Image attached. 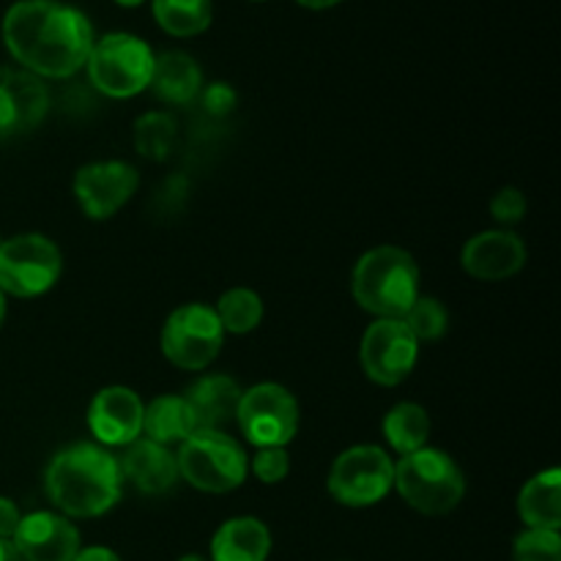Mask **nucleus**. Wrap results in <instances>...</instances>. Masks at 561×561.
<instances>
[{
	"mask_svg": "<svg viewBox=\"0 0 561 561\" xmlns=\"http://www.w3.org/2000/svg\"><path fill=\"white\" fill-rule=\"evenodd\" d=\"M179 561H208V559H203V557H197V553H190V557H181Z\"/></svg>",
	"mask_w": 561,
	"mask_h": 561,
	"instance_id": "nucleus-37",
	"label": "nucleus"
},
{
	"mask_svg": "<svg viewBox=\"0 0 561 561\" xmlns=\"http://www.w3.org/2000/svg\"><path fill=\"white\" fill-rule=\"evenodd\" d=\"M175 142V121L168 113H148L135 124V146L148 159H168Z\"/></svg>",
	"mask_w": 561,
	"mask_h": 561,
	"instance_id": "nucleus-26",
	"label": "nucleus"
},
{
	"mask_svg": "<svg viewBox=\"0 0 561 561\" xmlns=\"http://www.w3.org/2000/svg\"><path fill=\"white\" fill-rule=\"evenodd\" d=\"M236 422L257 449L285 447L299 431V405L279 383H257L241 392Z\"/></svg>",
	"mask_w": 561,
	"mask_h": 561,
	"instance_id": "nucleus-10",
	"label": "nucleus"
},
{
	"mask_svg": "<svg viewBox=\"0 0 561 561\" xmlns=\"http://www.w3.org/2000/svg\"><path fill=\"white\" fill-rule=\"evenodd\" d=\"M3 318H5V294L0 290V327H3Z\"/></svg>",
	"mask_w": 561,
	"mask_h": 561,
	"instance_id": "nucleus-36",
	"label": "nucleus"
},
{
	"mask_svg": "<svg viewBox=\"0 0 561 561\" xmlns=\"http://www.w3.org/2000/svg\"><path fill=\"white\" fill-rule=\"evenodd\" d=\"M179 477H184L192 488L206 493H230L247 480V455L239 444L222 431H195L179 455Z\"/></svg>",
	"mask_w": 561,
	"mask_h": 561,
	"instance_id": "nucleus-5",
	"label": "nucleus"
},
{
	"mask_svg": "<svg viewBox=\"0 0 561 561\" xmlns=\"http://www.w3.org/2000/svg\"><path fill=\"white\" fill-rule=\"evenodd\" d=\"M252 471H255V477L263 485H277V482H283L290 471V460L285 447L257 449L255 460H252Z\"/></svg>",
	"mask_w": 561,
	"mask_h": 561,
	"instance_id": "nucleus-29",
	"label": "nucleus"
},
{
	"mask_svg": "<svg viewBox=\"0 0 561 561\" xmlns=\"http://www.w3.org/2000/svg\"><path fill=\"white\" fill-rule=\"evenodd\" d=\"M515 561H561V537L559 531L526 529L515 537L513 546Z\"/></svg>",
	"mask_w": 561,
	"mask_h": 561,
	"instance_id": "nucleus-28",
	"label": "nucleus"
},
{
	"mask_svg": "<svg viewBox=\"0 0 561 561\" xmlns=\"http://www.w3.org/2000/svg\"><path fill=\"white\" fill-rule=\"evenodd\" d=\"M447 307L438 299H431V296H420V299L411 305V310L403 316V323L411 329L416 340H438L444 332H447Z\"/></svg>",
	"mask_w": 561,
	"mask_h": 561,
	"instance_id": "nucleus-27",
	"label": "nucleus"
},
{
	"mask_svg": "<svg viewBox=\"0 0 561 561\" xmlns=\"http://www.w3.org/2000/svg\"><path fill=\"white\" fill-rule=\"evenodd\" d=\"M22 515L20 510H16V504L11 502V499H3L0 496V540H11L16 531V526H20Z\"/></svg>",
	"mask_w": 561,
	"mask_h": 561,
	"instance_id": "nucleus-32",
	"label": "nucleus"
},
{
	"mask_svg": "<svg viewBox=\"0 0 561 561\" xmlns=\"http://www.w3.org/2000/svg\"><path fill=\"white\" fill-rule=\"evenodd\" d=\"M151 85L159 99L173 104H186L201 93V66L186 53H164L153 58Z\"/></svg>",
	"mask_w": 561,
	"mask_h": 561,
	"instance_id": "nucleus-21",
	"label": "nucleus"
},
{
	"mask_svg": "<svg viewBox=\"0 0 561 561\" xmlns=\"http://www.w3.org/2000/svg\"><path fill=\"white\" fill-rule=\"evenodd\" d=\"M351 290L356 305L376 318H403L420 299V268L400 247H376L356 263Z\"/></svg>",
	"mask_w": 561,
	"mask_h": 561,
	"instance_id": "nucleus-3",
	"label": "nucleus"
},
{
	"mask_svg": "<svg viewBox=\"0 0 561 561\" xmlns=\"http://www.w3.org/2000/svg\"><path fill=\"white\" fill-rule=\"evenodd\" d=\"M142 431H146L148 442L162 444V447H173V444H184L192 433L197 431L192 411L184 398H157L142 409Z\"/></svg>",
	"mask_w": 561,
	"mask_h": 561,
	"instance_id": "nucleus-22",
	"label": "nucleus"
},
{
	"mask_svg": "<svg viewBox=\"0 0 561 561\" xmlns=\"http://www.w3.org/2000/svg\"><path fill=\"white\" fill-rule=\"evenodd\" d=\"M203 104H206V113L228 115L236 107V91L230 85H225V82H214L203 93Z\"/></svg>",
	"mask_w": 561,
	"mask_h": 561,
	"instance_id": "nucleus-31",
	"label": "nucleus"
},
{
	"mask_svg": "<svg viewBox=\"0 0 561 561\" xmlns=\"http://www.w3.org/2000/svg\"><path fill=\"white\" fill-rule=\"evenodd\" d=\"M3 42L31 75L71 77L85 66L93 31L85 14L55 0H20L5 11Z\"/></svg>",
	"mask_w": 561,
	"mask_h": 561,
	"instance_id": "nucleus-1",
	"label": "nucleus"
},
{
	"mask_svg": "<svg viewBox=\"0 0 561 561\" xmlns=\"http://www.w3.org/2000/svg\"><path fill=\"white\" fill-rule=\"evenodd\" d=\"M0 561H25L11 540H0Z\"/></svg>",
	"mask_w": 561,
	"mask_h": 561,
	"instance_id": "nucleus-34",
	"label": "nucleus"
},
{
	"mask_svg": "<svg viewBox=\"0 0 561 561\" xmlns=\"http://www.w3.org/2000/svg\"><path fill=\"white\" fill-rule=\"evenodd\" d=\"M153 16L170 36H197L211 25V0H153Z\"/></svg>",
	"mask_w": 561,
	"mask_h": 561,
	"instance_id": "nucleus-24",
	"label": "nucleus"
},
{
	"mask_svg": "<svg viewBox=\"0 0 561 561\" xmlns=\"http://www.w3.org/2000/svg\"><path fill=\"white\" fill-rule=\"evenodd\" d=\"M88 427L107 447H129L142 436V403L131 389L107 387L91 400Z\"/></svg>",
	"mask_w": 561,
	"mask_h": 561,
	"instance_id": "nucleus-14",
	"label": "nucleus"
},
{
	"mask_svg": "<svg viewBox=\"0 0 561 561\" xmlns=\"http://www.w3.org/2000/svg\"><path fill=\"white\" fill-rule=\"evenodd\" d=\"M115 3H121V5H140L142 0H115Z\"/></svg>",
	"mask_w": 561,
	"mask_h": 561,
	"instance_id": "nucleus-38",
	"label": "nucleus"
},
{
	"mask_svg": "<svg viewBox=\"0 0 561 561\" xmlns=\"http://www.w3.org/2000/svg\"><path fill=\"white\" fill-rule=\"evenodd\" d=\"M394 488V463L381 447L362 444L334 460L329 471V493L345 507H370Z\"/></svg>",
	"mask_w": 561,
	"mask_h": 561,
	"instance_id": "nucleus-9",
	"label": "nucleus"
},
{
	"mask_svg": "<svg viewBox=\"0 0 561 561\" xmlns=\"http://www.w3.org/2000/svg\"><path fill=\"white\" fill-rule=\"evenodd\" d=\"M49 96L31 71L0 69V135L27 131L47 115Z\"/></svg>",
	"mask_w": 561,
	"mask_h": 561,
	"instance_id": "nucleus-16",
	"label": "nucleus"
},
{
	"mask_svg": "<svg viewBox=\"0 0 561 561\" xmlns=\"http://www.w3.org/2000/svg\"><path fill=\"white\" fill-rule=\"evenodd\" d=\"M121 463V474L131 482L140 493H157L170 491L179 480V463L175 455L162 444H153L148 438H137L126 447L124 460Z\"/></svg>",
	"mask_w": 561,
	"mask_h": 561,
	"instance_id": "nucleus-17",
	"label": "nucleus"
},
{
	"mask_svg": "<svg viewBox=\"0 0 561 561\" xmlns=\"http://www.w3.org/2000/svg\"><path fill=\"white\" fill-rule=\"evenodd\" d=\"M121 463L96 444H75L53 458L47 469V496L69 518H99L121 496Z\"/></svg>",
	"mask_w": 561,
	"mask_h": 561,
	"instance_id": "nucleus-2",
	"label": "nucleus"
},
{
	"mask_svg": "<svg viewBox=\"0 0 561 561\" xmlns=\"http://www.w3.org/2000/svg\"><path fill=\"white\" fill-rule=\"evenodd\" d=\"M140 175L126 162H93L77 170L75 195L91 219H110L137 192Z\"/></svg>",
	"mask_w": 561,
	"mask_h": 561,
	"instance_id": "nucleus-12",
	"label": "nucleus"
},
{
	"mask_svg": "<svg viewBox=\"0 0 561 561\" xmlns=\"http://www.w3.org/2000/svg\"><path fill=\"white\" fill-rule=\"evenodd\" d=\"M491 214L499 219V222H520L526 214V197L524 192L515 190V186H507V190L499 192L491 201Z\"/></svg>",
	"mask_w": 561,
	"mask_h": 561,
	"instance_id": "nucleus-30",
	"label": "nucleus"
},
{
	"mask_svg": "<svg viewBox=\"0 0 561 561\" xmlns=\"http://www.w3.org/2000/svg\"><path fill=\"white\" fill-rule=\"evenodd\" d=\"M225 329L208 305H184L170 312L162 329V354L181 370H203L217 359Z\"/></svg>",
	"mask_w": 561,
	"mask_h": 561,
	"instance_id": "nucleus-8",
	"label": "nucleus"
},
{
	"mask_svg": "<svg viewBox=\"0 0 561 561\" xmlns=\"http://www.w3.org/2000/svg\"><path fill=\"white\" fill-rule=\"evenodd\" d=\"M301 5H307V9H329V5L340 3V0H299Z\"/></svg>",
	"mask_w": 561,
	"mask_h": 561,
	"instance_id": "nucleus-35",
	"label": "nucleus"
},
{
	"mask_svg": "<svg viewBox=\"0 0 561 561\" xmlns=\"http://www.w3.org/2000/svg\"><path fill=\"white\" fill-rule=\"evenodd\" d=\"M383 436H387L389 447L403 458V455L416 453V449L427 447L431 438V416L422 405L416 403H398L383 420Z\"/></svg>",
	"mask_w": 561,
	"mask_h": 561,
	"instance_id": "nucleus-23",
	"label": "nucleus"
},
{
	"mask_svg": "<svg viewBox=\"0 0 561 561\" xmlns=\"http://www.w3.org/2000/svg\"><path fill=\"white\" fill-rule=\"evenodd\" d=\"M362 370L381 387H398L420 359V340L411 334L403 318H378L362 337Z\"/></svg>",
	"mask_w": 561,
	"mask_h": 561,
	"instance_id": "nucleus-11",
	"label": "nucleus"
},
{
	"mask_svg": "<svg viewBox=\"0 0 561 561\" xmlns=\"http://www.w3.org/2000/svg\"><path fill=\"white\" fill-rule=\"evenodd\" d=\"M184 400L197 431H222V425L236 420L241 387L228 376H206L186 389Z\"/></svg>",
	"mask_w": 561,
	"mask_h": 561,
	"instance_id": "nucleus-18",
	"label": "nucleus"
},
{
	"mask_svg": "<svg viewBox=\"0 0 561 561\" xmlns=\"http://www.w3.org/2000/svg\"><path fill=\"white\" fill-rule=\"evenodd\" d=\"M11 542L25 561H71L82 551L77 526L55 513L25 515Z\"/></svg>",
	"mask_w": 561,
	"mask_h": 561,
	"instance_id": "nucleus-13",
	"label": "nucleus"
},
{
	"mask_svg": "<svg viewBox=\"0 0 561 561\" xmlns=\"http://www.w3.org/2000/svg\"><path fill=\"white\" fill-rule=\"evenodd\" d=\"M0 244H3V241H0Z\"/></svg>",
	"mask_w": 561,
	"mask_h": 561,
	"instance_id": "nucleus-39",
	"label": "nucleus"
},
{
	"mask_svg": "<svg viewBox=\"0 0 561 561\" xmlns=\"http://www.w3.org/2000/svg\"><path fill=\"white\" fill-rule=\"evenodd\" d=\"M272 535L257 518L225 520L211 540V561H266Z\"/></svg>",
	"mask_w": 561,
	"mask_h": 561,
	"instance_id": "nucleus-19",
	"label": "nucleus"
},
{
	"mask_svg": "<svg viewBox=\"0 0 561 561\" xmlns=\"http://www.w3.org/2000/svg\"><path fill=\"white\" fill-rule=\"evenodd\" d=\"M518 513L529 529L559 531L561 526V471L548 469L531 477L518 496Z\"/></svg>",
	"mask_w": 561,
	"mask_h": 561,
	"instance_id": "nucleus-20",
	"label": "nucleus"
},
{
	"mask_svg": "<svg viewBox=\"0 0 561 561\" xmlns=\"http://www.w3.org/2000/svg\"><path fill=\"white\" fill-rule=\"evenodd\" d=\"M217 318L222 323L225 332L230 334H247L252 329L261 327L263 318V301L255 290L250 288H233L222 294L217 305Z\"/></svg>",
	"mask_w": 561,
	"mask_h": 561,
	"instance_id": "nucleus-25",
	"label": "nucleus"
},
{
	"mask_svg": "<svg viewBox=\"0 0 561 561\" xmlns=\"http://www.w3.org/2000/svg\"><path fill=\"white\" fill-rule=\"evenodd\" d=\"M463 268L482 283H502L518 274L526 263V247L510 230H485L466 241Z\"/></svg>",
	"mask_w": 561,
	"mask_h": 561,
	"instance_id": "nucleus-15",
	"label": "nucleus"
},
{
	"mask_svg": "<svg viewBox=\"0 0 561 561\" xmlns=\"http://www.w3.org/2000/svg\"><path fill=\"white\" fill-rule=\"evenodd\" d=\"M60 252L49 239L25 233L0 244V290L16 299L42 296L58 283Z\"/></svg>",
	"mask_w": 561,
	"mask_h": 561,
	"instance_id": "nucleus-7",
	"label": "nucleus"
},
{
	"mask_svg": "<svg viewBox=\"0 0 561 561\" xmlns=\"http://www.w3.org/2000/svg\"><path fill=\"white\" fill-rule=\"evenodd\" d=\"M394 488L422 515H447L463 502L466 480L447 453L422 447L394 466Z\"/></svg>",
	"mask_w": 561,
	"mask_h": 561,
	"instance_id": "nucleus-4",
	"label": "nucleus"
},
{
	"mask_svg": "<svg viewBox=\"0 0 561 561\" xmlns=\"http://www.w3.org/2000/svg\"><path fill=\"white\" fill-rule=\"evenodd\" d=\"M71 561H121V559H118V553H115V551L99 546V548H85V551L77 553V557Z\"/></svg>",
	"mask_w": 561,
	"mask_h": 561,
	"instance_id": "nucleus-33",
	"label": "nucleus"
},
{
	"mask_svg": "<svg viewBox=\"0 0 561 561\" xmlns=\"http://www.w3.org/2000/svg\"><path fill=\"white\" fill-rule=\"evenodd\" d=\"M85 66L99 91L113 99H129L151 85L153 53L142 38L110 33L102 42H93Z\"/></svg>",
	"mask_w": 561,
	"mask_h": 561,
	"instance_id": "nucleus-6",
	"label": "nucleus"
}]
</instances>
